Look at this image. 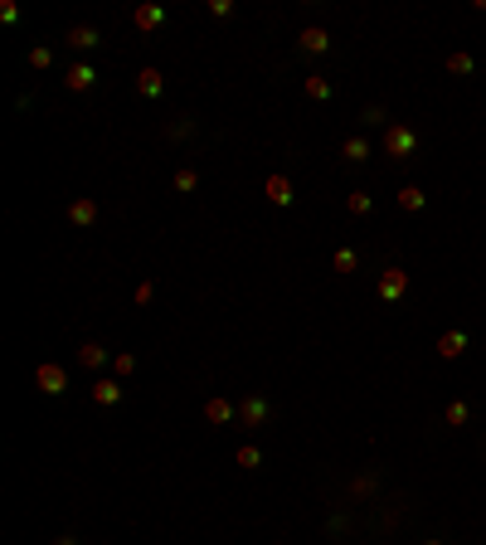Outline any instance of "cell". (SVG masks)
<instances>
[{"label": "cell", "instance_id": "3957f363", "mask_svg": "<svg viewBox=\"0 0 486 545\" xmlns=\"http://www.w3.org/2000/svg\"><path fill=\"white\" fill-rule=\"evenodd\" d=\"M268 414H273V404H268L263 395H248V399L238 404V424H243V429H263Z\"/></svg>", "mask_w": 486, "mask_h": 545}, {"label": "cell", "instance_id": "603a6c76", "mask_svg": "<svg viewBox=\"0 0 486 545\" xmlns=\"http://www.w3.org/2000/svg\"><path fill=\"white\" fill-rule=\"evenodd\" d=\"M370 205H375V200H370V190H355V195L345 200V210H350V215H370Z\"/></svg>", "mask_w": 486, "mask_h": 545}, {"label": "cell", "instance_id": "ffe728a7", "mask_svg": "<svg viewBox=\"0 0 486 545\" xmlns=\"http://www.w3.org/2000/svg\"><path fill=\"white\" fill-rule=\"evenodd\" d=\"M331 263H336V273H355V268H360V253H355V248H336Z\"/></svg>", "mask_w": 486, "mask_h": 545}, {"label": "cell", "instance_id": "7402d4cb", "mask_svg": "<svg viewBox=\"0 0 486 545\" xmlns=\"http://www.w3.org/2000/svg\"><path fill=\"white\" fill-rule=\"evenodd\" d=\"M49 64H54V49H49V44H34V49H29V69H49Z\"/></svg>", "mask_w": 486, "mask_h": 545}, {"label": "cell", "instance_id": "cb8c5ba5", "mask_svg": "<svg viewBox=\"0 0 486 545\" xmlns=\"http://www.w3.org/2000/svg\"><path fill=\"white\" fill-rule=\"evenodd\" d=\"M194 185H199V176H194L190 166H180V171H176V190H180V195H190Z\"/></svg>", "mask_w": 486, "mask_h": 545}, {"label": "cell", "instance_id": "4fadbf2b", "mask_svg": "<svg viewBox=\"0 0 486 545\" xmlns=\"http://www.w3.org/2000/svg\"><path fill=\"white\" fill-rule=\"evenodd\" d=\"M131 20H136V29H161V24H166V10H161V5H136Z\"/></svg>", "mask_w": 486, "mask_h": 545}, {"label": "cell", "instance_id": "2e32d148", "mask_svg": "<svg viewBox=\"0 0 486 545\" xmlns=\"http://www.w3.org/2000/svg\"><path fill=\"white\" fill-rule=\"evenodd\" d=\"M301 88H306V98H316V103H326V98H331L326 73H306V78H301Z\"/></svg>", "mask_w": 486, "mask_h": 545}, {"label": "cell", "instance_id": "8fae6325", "mask_svg": "<svg viewBox=\"0 0 486 545\" xmlns=\"http://www.w3.org/2000/svg\"><path fill=\"white\" fill-rule=\"evenodd\" d=\"M462 351H467V331H443V336H438V355H443V360H457Z\"/></svg>", "mask_w": 486, "mask_h": 545}, {"label": "cell", "instance_id": "7a4b0ae2", "mask_svg": "<svg viewBox=\"0 0 486 545\" xmlns=\"http://www.w3.org/2000/svg\"><path fill=\"white\" fill-rule=\"evenodd\" d=\"M34 385H39V395H64V390H69V370L54 365V360H44V365L34 370Z\"/></svg>", "mask_w": 486, "mask_h": 545}, {"label": "cell", "instance_id": "44dd1931", "mask_svg": "<svg viewBox=\"0 0 486 545\" xmlns=\"http://www.w3.org/2000/svg\"><path fill=\"white\" fill-rule=\"evenodd\" d=\"M443 419H448V424H452V429H462V424H467V419H472V409H467V404H462V399H452V404H448V409H443Z\"/></svg>", "mask_w": 486, "mask_h": 545}, {"label": "cell", "instance_id": "1f68e13d", "mask_svg": "<svg viewBox=\"0 0 486 545\" xmlns=\"http://www.w3.org/2000/svg\"><path fill=\"white\" fill-rule=\"evenodd\" d=\"M54 545H78V541H73V536H59V541H54Z\"/></svg>", "mask_w": 486, "mask_h": 545}, {"label": "cell", "instance_id": "ac0fdd59", "mask_svg": "<svg viewBox=\"0 0 486 545\" xmlns=\"http://www.w3.org/2000/svg\"><path fill=\"white\" fill-rule=\"evenodd\" d=\"M423 205H428V195H423L418 185H403V190H399V210L413 215V210H423Z\"/></svg>", "mask_w": 486, "mask_h": 545}, {"label": "cell", "instance_id": "f1b7e54d", "mask_svg": "<svg viewBox=\"0 0 486 545\" xmlns=\"http://www.w3.org/2000/svg\"><path fill=\"white\" fill-rule=\"evenodd\" d=\"M194 127L190 122H171V127H166V136H171V141H180V136H190Z\"/></svg>", "mask_w": 486, "mask_h": 545}, {"label": "cell", "instance_id": "484cf974", "mask_svg": "<svg viewBox=\"0 0 486 545\" xmlns=\"http://www.w3.org/2000/svg\"><path fill=\"white\" fill-rule=\"evenodd\" d=\"M448 69L452 73H472V54H448Z\"/></svg>", "mask_w": 486, "mask_h": 545}, {"label": "cell", "instance_id": "52a82bcc", "mask_svg": "<svg viewBox=\"0 0 486 545\" xmlns=\"http://www.w3.org/2000/svg\"><path fill=\"white\" fill-rule=\"evenodd\" d=\"M296 49H301V54H326V49H331V34H326L321 24H306V29L296 34Z\"/></svg>", "mask_w": 486, "mask_h": 545}, {"label": "cell", "instance_id": "5bb4252c", "mask_svg": "<svg viewBox=\"0 0 486 545\" xmlns=\"http://www.w3.org/2000/svg\"><path fill=\"white\" fill-rule=\"evenodd\" d=\"M161 88H166L161 69H141V73H136V93H141V98H161Z\"/></svg>", "mask_w": 486, "mask_h": 545}, {"label": "cell", "instance_id": "d6a6232c", "mask_svg": "<svg viewBox=\"0 0 486 545\" xmlns=\"http://www.w3.org/2000/svg\"><path fill=\"white\" fill-rule=\"evenodd\" d=\"M423 545H443V541H423Z\"/></svg>", "mask_w": 486, "mask_h": 545}, {"label": "cell", "instance_id": "f546056e", "mask_svg": "<svg viewBox=\"0 0 486 545\" xmlns=\"http://www.w3.org/2000/svg\"><path fill=\"white\" fill-rule=\"evenodd\" d=\"M151 297H156V283H136V302H141V307H146V302H151Z\"/></svg>", "mask_w": 486, "mask_h": 545}, {"label": "cell", "instance_id": "83f0119b", "mask_svg": "<svg viewBox=\"0 0 486 545\" xmlns=\"http://www.w3.org/2000/svg\"><path fill=\"white\" fill-rule=\"evenodd\" d=\"M209 15H214V20H229V15H234V0H209Z\"/></svg>", "mask_w": 486, "mask_h": 545}, {"label": "cell", "instance_id": "6da1fadb", "mask_svg": "<svg viewBox=\"0 0 486 545\" xmlns=\"http://www.w3.org/2000/svg\"><path fill=\"white\" fill-rule=\"evenodd\" d=\"M413 146H418V132H413V127H403V122H389L385 127V151L394 161H408Z\"/></svg>", "mask_w": 486, "mask_h": 545}, {"label": "cell", "instance_id": "ba28073f", "mask_svg": "<svg viewBox=\"0 0 486 545\" xmlns=\"http://www.w3.org/2000/svg\"><path fill=\"white\" fill-rule=\"evenodd\" d=\"M97 215H102V205H97L93 195H78V200L69 205V224H97Z\"/></svg>", "mask_w": 486, "mask_h": 545}, {"label": "cell", "instance_id": "7c38bea8", "mask_svg": "<svg viewBox=\"0 0 486 545\" xmlns=\"http://www.w3.org/2000/svg\"><path fill=\"white\" fill-rule=\"evenodd\" d=\"M263 195H268L273 205H292V181L287 176H268V181H263Z\"/></svg>", "mask_w": 486, "mask_h": 545}, {"label": "cell", "instance_id": "d6986e66", "mask_svg": "<svg viewBox=\"0 0 486 545\" xmlns=\"http://www.w3.org/2000/svg\"><path fill=\"white\" fill-rule=\"evenodd\" d=\"M234 458H238V467H248V472H253V467H263V448H258V443H243Z\"/></svg>", "mask_w": 486, "mask_h": 545}, {"label": "cell", "instance_id": "277c9868", "mask_svg": "<svg viewBox=\"0 0 486 545\" xmlns=\"http://www.w3.org/2000/svg\"><path fill=\"white\" fill-rule=\"evenodd\" d=\"M78 360H83L88 370H107V365L117 360V351H107L102 341H83V346H78Z\"/></svg>", "mask_w": 486, "mask_h": 545}, {"label": "cell", "instance_id": "30bf717a", "mask_svg": "<svg viewBox=\"0 0 486 545\" xmlns=\"http://www.w3.org/2000/svg\"><path fill=\"white\" fill-rule=\"evenodd\" d=\"M234 414H238V409H234V404H229L224 395H214V399H204V419H209L214 429H224V424H229Z\"/></svg>", "mask_w": 486, "mask_h": 545}, {"label": "cell", "instance_id": "d4e9b609", "mask_svg": "<svg viewBox=\"0 0 486 545\" xmlns=\"http://www.w3.org/2000/svg\"><path fill=\"white\" fill-rule=\"evenodd\" d=\"M360 122H365V127H389L385 108H365V112H360Z\"/></svg>", "mask_w": 486, "mask_h": 545}, {"label": "cell", "instance_id": "9c48e42d", "mask_svg": "<svg viewBox=\"0 0 486 545\" xmlns=\"http://www.w3.org/2000/svg\"><path fill=\"white\" fill-rule=\"evenodd\" d=\"M93 404H97V409L122 404V385H117V380H107V375H102V380H93Z\"/></svg>", "mask_w": 486, "mask_h": 545}, {"label": "cell", "instance_id": "8992f818", "mask_svg": "<svg viewBox=\"0 0 486 545\" xmlns=\"http://www.w3.org/2000/svg\"><path fill=\"white\" fill-rule=\"evenodd\" d=\"M93 83H97L93 64H69V73H64V88H69V93H88Z\"/></svg>", "mask_w": 486, "mask_h": 545}, {"label": "cell", "instance_id": "4316f807", "mask_svg": "<svg viewBox=\"0 0 486 545\" xmlns=\"http://www.w3.org/2000/svg\"><path fill=\"white\" fill-rule=\"evenodd\" d=\"M112 370H117V375H131V370H136V355H127V351H117V360H112Z\"/></svg>", "mask_w": 486, "mask_h": 545}, {"label": "cell", "instance_id": "e0dca14e", "mask_svg": "<svg viewBox=\"0 0 486 545\" xmlns=\"http://www.w3.org/2000/svg\"><path fill=\"white\" fill-rule=\"evenodd\" d=\"M341 156H345V161H355V166H360V161H370V141H365V136H350V141L341 146Z\"/></svg>", "mask_w": 486, "mask_h": 545}, {"label": "cell", "instance_id": "4dcf8cb0", "mask_svg": "<svg viewBox=\"0 0 486 545\" xmlns=\"http://www.w3.org/2000/svg\"><path fill=\"white\" fill-rule=\"evenodd\" d=\"M370 492H375V472H365V477L355 482V497H370Z\"/></svg>", "mask_w": 486, "mask_h": 545}, {"label": "cell", "instance_id": "9a60e30c", "mask_svg": "<svg viewBox=\"0 0 486 545\" xmlns=\"http://www.w3.org/2000/svg\"><path fill=\"white\" fill-rule=\"evenodd\" d=\"M97 39H102V34H97L93 24H73V29H69V49H97Z\"/></svg>", "mask_w": 486, "mask_h": 545}, {"label": "cell", "instance_id": "5b68a950", "mask_svg": "<svg viewBox=\"0 0 486 545\" xmlns=\"http://www.w3.org/2000/svg\"><path fill=\"white\" fill-rule=\"evenodd\" d=\"M403 292H408V273H403V268H385V273H380V297H385V302H399Z\"/></svg>", "mask_w": 486, "mask_h": 545}]
</instances>
